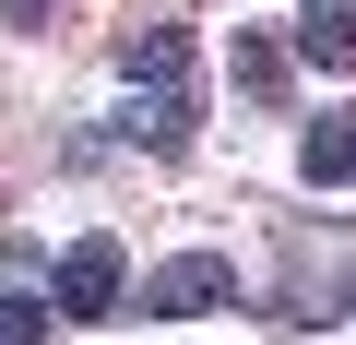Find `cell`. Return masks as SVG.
<instances>
[{
  "mask_svg": "<svg viewBox=\"0 0 356 345\" xmlns=\"http://www.w3.org/2000/svg\"><path fill=\"white\" fill-rule=\"evenodd\" d=\"M0 13H13V24H48V0H0Z\"/></svg>",
  "mask_w": 356,
  "mask_h": 345,
  "instance_id": "obj_9",
  "label": "cell"
},
{
  "mask_svg": "<svg viewBox=\"0 0 356 345\" xmlns=\"http://www.w3.org/2000/svg\"><path fill=\"white\" fill-rule=\"evenodd\" d=\"M297 167H309V191H344V179H356V107H332V119H309V143H297Z\"/></svg>",
  "mask_w": 356,
  "mask_h": 345,
  "instance_id": "obj_5",
  "label": "cell"
},
{
  "mask_svg": "<svg viewBox=\"0 0 356 345\" xmlns=\"http://www.w3.org/2000/svg\"><path fill=\"white\" fill-rule=\"evenodd\" d=\"M238 95H261V107L285 95V48L273 36H238Z\"/></svg>",
  "mask_w": 356,
  "mask_h": 345,
  "instance_id": "obj_7",
  "label": "cell"
},
{
  "mask_svg": "<svg viewBox=\"0 0 356 345\" xmlns=\"http://www.w3.org/2000/svg\"><path fill=\"white\" fill-rule=\"evenodd\" d=\"M297 60L356 72V0H309V13H297Z\"/></svg>",
  "mask_w": 356,
  "mask_h": 345,
  "instance_id": "obj_6",
  "label": "cell"
},
{
  "mask_svg": "<svg viewBox=\"0 0 356 345\" xmlns=\"http://www.w3.org/2000/svg\"><path fill=\"white\" fill-rule=\"evenodd\" d=\"M0 345H48V309L36 298H0Z\"/></svg>",
  "mask_w": 356,
  "mask_h": 345,
  "instance_id": "obj_8",
  "label": "cell"
},
{
  "mask_svg": "<svg viewBox=\"0 0 356 345\" xmlns=\"http://www.w3.org/2000/svg\"><path fill=\"white\" fill-rule=\"evenodd\" d=\"M119 84H191V36L178 24H131L119 36Z\"/></svg>",
  "mask_w": 356,
  "mask_h": 345,
  "instance_id": "obj_4",
  "label": "cell"
},
{
  "mask_svg": "<svg viewBox=\"0 0 356 345\" xmlns=\"http://www.w3.org/2000/svg\"><path fill=\"white\" fill-rule=\"evenodd\" d=\"M119 298H131L119 238H72V250H60V321H107Z\"/></svg>",
  "mask_w": 356,
  "mask_h": 345,
  "instance_id": "obj_2",
  "label": "cell"
},
{
  "mask_svg": "<svg viewBox=\"0 0 356 345\" xmlns=\"http://www.w3.org/2000/svg\"><path fill=\"white\" fill-rule=\"evenodd\" d=\"M226 298H238V262H214V250H178V262L143 274V309H166V321H202Z\"/></svg>",
  "mask_w": 356,
  "mask_h": 345,
  "instance_id": "obj_1",
  "label": "cell"
},
{
  "mask_svg": "<svg viewBox=\"0 0 356 345\" xmlns=\"http://www.w3.org/2000/svg\"><path fill=\"white\" fill-rule=\"evenodd\" d=\"M119 131H131L143 155H191V131H202V107H191V84H131V107H119Z\"/></svg>",
  "mask_w": 356,
  "mask_h": 345,
  "instance_id": "obj_3",
  "label": "cell"
}]
</instances>
